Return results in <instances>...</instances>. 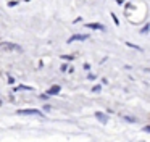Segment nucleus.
I'll use <instances>...</instances> for the list:
<instances>
[{
  "mask_svg": "<svg viewBox=\"0 0 150 142\" xmlns=\"http://www.w3.org/2000/svg\"><path fill=\"white\" fill-rule=\"evenodd\" d=\"M86 28L89 29H98V31H105V26L100 23H86Z\"/></svg>",
  "mask_w": 150,
  "mask_h": 142,
  "instance_id": "20e7f679",
  "label": "nucleus"
},
{
  "mask_svg": "<svg viewBox=\"0 0 150 142\" xmlns=\"http://www.w3.org/2000/svg\"><path fill=\"white\" fill-rule=\"evenodd\" d=\"M60 90H62V87H60V86H52L49 90H47V95H58Z\"/></svg>",
  "mask_w": 150,
  "mask_h": 142,
  "instance_id": "39448f33",
  "label": "nucleus"
},
{
  "mask_svg": "<svg viewBox=\"0 0 150 142\" xmlns=\"http://www.w3.org/2000/svg\"><path fill=\"white\" fill-rule=\"evenodd\" d=\"M100 90H102L100 86H94V87H92V92H100Z\"/></svg>",
  "mask_w": 150,
  "mask_h": 142,
  "instance_id": "6e6552de",
  "label": "nucleus"
},
{
  "mask_svg": "<svg viewBox=\"0 0 150 142\" xmlns=\"http://www.w3.org/2000/svg\"><path fill=\"white\" fill-rule=\"evenodd\" d=\"M111 18H113V21H115V24H118V18H116V16H115V15H113V13H111Z\"/></svg>",
  "mask_w": 150,
  "mask_h": 142,
  "instance_id": "1a4fd4ad",
  "label": "nucleus"
},
{
  "mask_svg": "<svg viewBox=\"0 0 150 142\" xmlns=\"http://www.w3.org/2000/svg\"><path fill=\"white\" fill-rule=\"evenodd\" d=\"M24 2H29V0H24Z\"/></svg>",
  "mask_w": 150,
  "mask_h": 142,
  "instance_id": "9d476101",
  "label": "nucleus"
},
{
  "mask_svg": "<svg viewBox=\"0 0 150 142\" xmlns=\"http://www.w3.org/2000/svg\"><path fill=\"white\" fill-rule=\"evenodd\" d=\"M86 39H89L87 34H73L71 37L68 39V44H71V42H74V40H86Z\"/></svg>",
  "mask_w": 150,
  "mask_h": 142,
  "instance_id": "7ed1b4c3",
  "label": "nucleus"
},
{
  "mask_svg": "<svg viewBox=\"0 0 150 142\" xmlns=\"http://www.w3.org/2000/svg\"><path fill=\"white\" fill-rule=\"evenodd\" d=\"M15 92H20V90H34L33 87H29V86H18V87H15Z\"/></svg>",
  "mask_w": 150,
  "mask_h": 142,
  "instance_id": "0eeeda50",
  "label": "nucleus"
},
{
  "mask_svg": "<svg viewBox=\"0 0 150 142\" xmlns=\"http://www.w3.org/2000/svg\"><path fill=\"white\" fill-rule=\"evenodd\" d=\"M95 116H97V119H100V121L103 123V124H107V123H108V118H107V115H105V113L97 111V113H95Z\"/></svg>",
  "mask_w": 150,
  "mask_h": 142,
  "instance_id": "423d86ee",
  "label": "nucleus"
},
{
  "mask_svg": "<svg viewBox=\"0 0 150 142\" xmlns=\"http://www.w3.org/2000/svg\"><path fill=\"white\" fill-rule=\"evenodd\" d=\"M0 48H4L7 52H23V47L13 42H0Z\"/></svg>",
  "mask_w": 150,
  "mask_h": 142,
  "instance_id": "f03ea898",
  "label": "nucleus"
},
{
  "mask_svg": "<svg viewBox=\"0 0 150 142\" xmlns=\"http://www.w3.org/2000/svg\"><path fill=\"white\" fill-rule=\"evenodd\" d=\"M16 115H23V116L29 115V116H39V118H42L44 113L37 108H24V110H16Z\"/></svg>",
  "mask_w": 150,
  "mask_h": 142,
  "instance_id": "f257e3e1",
  "label": "nucleus"
}]
</instances>
